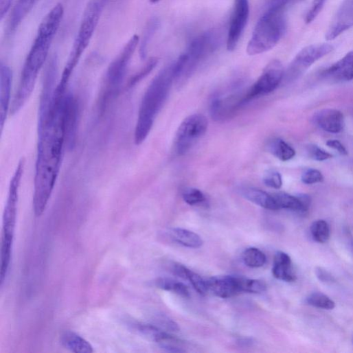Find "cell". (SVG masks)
Listing matches in <instances>:
<instances>
[{"instance_id": "obj_1", "label": "cell", "mask_w": 353, "mask_h": 353, "mask_svg": "<svg viewBox=\"0 0 353 353\" xmlns=\"http://www.w3.org/2000/svg\"><path fill=\"white\" fill-rule=\"evenodd\" d=\"M65 100H53L39 109L34 194V213L38 217L45 212L53 194L67 147Z\"/></svg>"}, {"instance_id": "obj_2", "label": "cell", "mask_w": 353, "mask_h": 353, "mask_svg": "<svg viewBox=\"0 0 353 353\" xmlns=\"http://www.w3.org/2000/svg\"><path fill=\"white\" fill-rule=\"evenodd\" d=\"M58 31L52 25L41 23L36 38L23 68L19 87L11 105L12 115L18 113L32 95Z\"/></svg>"}, {"instance_id": "obj_3", "label": "cell", "mask_w": 353, "mask_h": 353, "mask_svg": "<svg viewBox=\"0 0 353 353\" xmlns=\"http://www.w3.org/2000/svg\"><path fill=\"white\" fill-rule=\"evenodd\" d=\"M174 82L173 64L162 69L153 79L141 100L135 129L134 140L142 144L149 135Z\"/></svg>"}, {"instance_id": "obj_4", "label": "cell", "mask_w": 353, "mask_h": 353, "mask_svg": "<svg viewBox=\"0 0 353 353\" xmlns=\"http://www.w3.org/2000/svg\"><path fill=\"white\" fill-rule=\"evenodd\" d=\"M286 30L284 9L269 8L258 23L248 44L250 56L260 55L274 48Z\"/></svg>"}, {"instance_id": "obj_5", "label": "cell", "mask_w": 353, "mask_h": 353, "mask_svg": "<svg viewBox=\"0 0 353 353\" xmlns=\"http://www.w3.org/2000/svg\"><path fill=\"white\" fill-rule=\"evenodd\" d=\"M106 2L107 0H90L61 79L70 81L75 69L91 43Z\"/></svg>"}, {"instance_id": "obj_6", "label": "cell", "mask_w": 353, "mask_h": 353, "mask_svg": "<svg viewBox=\"0 0 353 353\" xmlns=\"http://www.w3.org/2000/svg\"><path fill=\"white\" fill-rule=\"evenodd\" d=\"M215 36L212 33L195 38L187 51L173 63L174 81L182 87L194 73L201 62L216 46Z\"/></svg>"}, {"instance_id": "obj_7", "label": "cell", "mask_w": 353, "mask_h": 353, "mask_svg": "<svg viewBox=\"0 0 353 353\" xmlns=\"http://www.w3.org/2000/svg\"><path fill=\"white\" fill-rule=\"evenodd\" d=\"M139 42V36H133L109 65L102 86L103 91L100 99V105L102 108H105L109 100L119 89Z\"/></svg>"}, {"instance_id": "obj_8", "label": "cell", "mask_w": 353, "mask_h": 353, "mask_svg": "<svg viewBox=\"0 0 353 353\" xmlns=\"http://www.w3.org/2000/svg\"><path fill=\"white\" fill-rule=\"evenodd\" d=\"M25 161L22 159L11 181L8 198L3 216L2 245L13 247L14 230L17 217L19 190L25 170Z\"/></svg>"}, {"instance_id": "obj_9", "label": "cell", "mask_w": 353, "mask_h": 353, "mask_svg": "<svg viewBox=\"0 0 353 353\" xmlns=\"http://www.w3.org/2000/svg\"><path fill=\"white\" fill-rule=\"evenodd\" d=\"M208 125L207 118L202 114H194L187 117L175 135V153L181 156L186 154L205 135Z\"/></svg>"}, {"instance_id": "obj_10", "label": "cell", "mask_w": 353, "mask_h": 353, "mask_svg": "<svg viewBox=\"0 0 353 353\" xmlns=\"http://www.w3.org/2000/svg\"><path fill=\"white\" fill-rule=\"evenodd\" d=\"M284 74L282 62L277 60L271 61L264 69L258 80L245 93L247 103L274 91L282 82Z\"/></svg>"}, {"instance_id": "obj_11", "label": "cell", "mask_w": 353, "mask_h": 353, "mask_svg": "<svg viewBox=\"0 0 353 353\" xmlns=\"http://www.w3.org/2000/svg\"><path fill=\"white\" fill-rule=\"evenodd\" d=\"M333 47L328 44L312 45L304 48L291 63L286 78L293 80L299 77L317 61L331 53Z\"/></svg>"}, {"instance_id": "obj_12", "label": "cell", "mask_w": 353, "mask_h": 353, "mask_svg": "<svg viewBox=\"0 0 353 353\" xmlns=\"http://www.w3.org/2000/svg\"><path fill=\"white\" fill-rule=\"evenodd\" d=\"M249 18V0H235L234 10L228 33L227 47L234 51L245 30Z\"/></svg>"}, {"instance_id": "obj_13", "label": "cell", "mask_w": 353, "mask_h": 353, "mask_svg": "<svg viewBox=\"0 0 353 353\" xmlns=\"http://www.w3.org/2000/svg\"><path fill=\"white\" fill-rule=\"evenodd\" d=\"M353 27V0H344L326 33L327 41H332Z\"/></svg>"}, {"instance_id": "obj_14", "label": "cell", "mask_w": 353, "mask_h": 353, "mask_svg": "<svg viewBox=\"0 0 353 353\" xmlns=\"http://www.w3.org/2000/svg\"><path fill=\"white\" fill-rule=\"evenodd\" d=\"M13 73L10 67L1 63L0 67V128H3L11 106Z\"/></svg>"}, {"instance_id": "obj_15", "label": "cell", "mask_w": 353, "mask_h": 353, "mask_svg": "<svg viewBox=\"0 0 353 353\" xmlns=\"http://www.w3.org/2000/svg\"><path fill=\"white\" fill-rule=\"evenodd\" d=\"M78 105L74 96L67 93L65 101V122L66 129L67 146H73L78 127Z\"/></svg>"}, {"instance_id": "obj_16", "label": "cell", "mask_w": 353, "mask_h": 353, "mask_svg": "<svg viewBox=\"0 0 353 353\" xmlns=\"http://www.w3.org/2000/svg\"><path fill=\"white\" fill-rule=\"evenodd\" d=\"M322 75L324 78L337 82L353 80V51L326 69Z\"/></svg>"}, {"instance_id": "obj_17", "label": "cell", "mask_w": 353, "mask_h": 353, "mask_svg": "<svg viewBox=\"0 0 353 353\" xmlns=\"http://www.w3.org/2000/svg\"><path fill=\"white\" fill-rule=\"evenodd\" d=\"M209 290L221 298L232 297L241 293L237 277H213L207 281Z\"/></svg>"}, {"instance_id": "obj_18", "label": "cell", "mask_w": 353, "mask_h": 353, "mask_svg": "<svg viewBox=\"0 0 353 353\" xmlns=\"http://www.w3.org/2000/svg\"><path fill=\"white\" fill-rule=\"evenodd\" d=\"M317 125L323 130L331 133H339L344 128V117L341 112L336 109H323L315 117Z\"/></svg>"}, {"instance_id": "obj_19", "label": "cell", "mask_w": 353, "mask_h": 353, "mask_svg": "<svg viewBox=\"0 0 353 353\" xmlns=\"http://www.w3.org/2000/svg\"><path fill=\"white\" fill-rule=\"evenodd\" d=\"M272 273L274 277L286 282H293L296 280L292 260L288 254L282 251L277 252L275 255Z\"/></svg>"}, {"instance_id": "obj_20", "label": "cell", "mask_w": 353, "mask_h": 353, "mask_svg": "<svg viewBox=\"0 0 353 353\" xmlns=\"http://www.w3.org/2000/svg\"><path fill=\"white\" fill-rule=\"evenodd\" d=\"M37 0H18L12 10L8 27V34H14L31 12Z\"/></svg>"}, {"instance_id": "obj_21", "label": "cell", "mask_w": 353, "mask_h": 353, "mask_svg": "<svg viewBox=\"0 0 353 353\" xmlns=\"http://www.w3.org/2000/svg\"><path fill=\"white\" fill-rule=\"evenodd\" d=\"M240 194L246 200L264 209L271 211L279 210L273 195L264 191L252 187H244L240 190Z\"/></svg>"}, {"instance_id": "obj_22", "label": "cell", "mask_w": 353, "mask_h": 353, "mask_svg": "<svg viewBox=\"0 0 353 353\" xmlns=\"http://www.w3.org/2000/svg\"><path fill=\"white\" fill-rule=\"evenodd\" d=\"M61 342L67 349L76 353H91L93 352L90 343L74 332H65L61 336Z\"/></svg>"}, {"instance_id": "obj_23", "label": "cell", "mask_w": 353, "mask_h": 353, "mask_svg": "<svg viewBox=\"0 0 353 353\" xmlns=\"http://www.w3.org/2000/svg\"><path fill=\"white\" fill-rule=\"evenodd\" d=\"M170 238L184 247L198 249L203 246V240L196 233L183 229H172L169 231Z\"/></svg>"}, {"instance_id": "obj_24", "label": "cell", "mask_w": 353, "mask_h": 353, "mask_svg": "<svg viewBox=\"0 0 353 353\" xmlns=\"http://www.w3.org/2000/svg\"><path fill=\"white\" fill-rule=\"evenodd\" d=\"M279 209H287L297 212H306V209L299 196H293L286 193L273 195Z\"/></svg>"}, {"instance_id": "obj_25", "label": "cell", "mask_w": 353, "mask_h": 353, "mask_svg": "<svg viewBox=\"0 0 353 353\" xmlns=\"http://www.w3.org/2000/svg\"><path fill=\"white\" fill-rule=\"evenodd\" d=\"M269 149L275 157L283 161H288L295 155V150L285 141L278 138L270 142Z\"/></svg>"}, {"instance_id": "obj_26", "label": "cell", "mask_w": 353, "mask_h": 353, "mask_svg": "<svg viewBox=\"0 0 353 353\" xmlns=\"http://www.w3.org/2000/svg\"><path fill=\"white\" fill-rule=\"evenodd\" d=\"M155 285L160 289L172 292L184 297H190V293L187 286L182 282L170 278H159Z\"/></svg>"}, {"instance_id": "obj_27", "label": "cell", "mask_w": 353, "mask_h": 353, "mask_svg": "<svg viewBox=\"0 0 353 353\" xmlns=\"http://www.w3.org/2000/svg\"><path fill=\"white\" fill-rule=\"evenodd\" d=\"M244 263L251 268L262 267L266 262L265 254L257 248H249L242 254Z\"/></svg>"}, {"instance_id": "obj_28", "label": "cell", "mask_w": 353, "mask_h": 353, "mask_svg": "<svg viewBox=\"0 0 353 353\" xmlns=\"http://www.w3.org/2000/svg\"><path fill=\"white\" fill-rule=\"evenodd\" d=\"M310 234L315 242L326 243L330 236L329 225L324 220L315 221L310 227Z\"/></svg>"}, {"instance_id": "obj_29", "label": "cell", "mask_w": 353, "mask_h": 353, "mask_svg": "<svg viewBox=\"0 0 353 353\" xmlns=\"http://www.w3.org/2000/svg\"><path fill=\"white\" fill-rule=\"evenodd\" d=\"M241 293H262L266 290L264 282L258 280H250L237 277Z\"/></svg>"}, {"instance_id": "obj_30", "label": "cell", "mask_w": 353, "mask_h": 353, "mask_svg": "<svg viewBox=\"0 0 353 353\" xmlns=\"http://www.w3.org/2000/svg\"><path fill=\"white\" fill-rule=\"evenodd\" d=\"M306 303L315 308L332 310L335 307L334 302L321 293H313L306 298Z\"/></svg>"}, {"instance_id": "obj_31", "label": "cell", "mask_w": 353, "mask_h": 353, "mask_svg": "<svg viewBox=\"0 0 353 353\" xmlns=\"http://www.w3.org/2000/svg\"><path fill=\"white\" fill-rule=\"evenodd\" d=\"M183 198L184 201L191 206L203 205L207 201L205 194L201 190L194 188L184 190Z\"/></svg>"}, {"instance_id": "obj_32", "label": "cell", "mask_w": 353, "mask_h": 353, "mask_svg": "<svg viewBox=\"0 0 353 353\" xmlns=\"http://www.w3.org/2000/svg\"><path fill=\"white\" fill-rule=\"evenodd\" d=\"M185 280H188L193 287L202 295H206L209 291L207 281L201 275L187 269Z\"/></svg>"}, {"instance_id": "obj_33", "label": "cell", "mask_w": 353, "mask_h": 353, "mask_svg": "<svg viewBox=\"0 0 353 353\" xmlns=\"http://www.w3.org/2000/svg\"><path fill=\"white\" fill-rule=\"evenodd\" d=\"M263 182L270 188L280 190L282 186V175L276 170H268L264 175Z\"/></svg>"}, {"instance_id": "obj_34", "label": "cell", "mask_w": 353, "mask_h": 353, "mask_svg": "<svg viewBox=\"0 0 353 353\" xmlns=\"http://www.w3.org/2000/svg\"><path fill=\"white\" fill-rule=\"evenodd\" d=\"M158 27V22L157 21H152L148 24L145 34L143 38V41L140 45L139 48V54L140 56L142 59H144L146 56V49L147 46L150 42V40L151 39L152 35L155 32L157 28Z\"/></svg>"}, {"instance_id": "obj_35", "label": "cell", "mask_w": 353, "mask_h": 353, "mask_svg": "<svg viewBox=\"0 0 353 353\" xmlns=\"http://www.w3.org/2000/svg\"><path fill=\"white\" fill-rule=\"evenodd\" d=\"M158 60L156 58L149 59L146 65L130 80V86L136 84L147 76L156 67Z\"/></svg>"}, {"instance_id": "obj_36", "label": "cell", "mask_w": 353, "mask_h": 353, "mask_svg": "<svg viewBox=\"0 0 353 353\" xmlns=\"http://www.w3.org/2000/svg\"><path fill=\"white\" fill-rule=\"evenodd\" d=\"M323 181V176L321 172L317 169H308L301 175V181L305 185H314L321 183Z\"/></svg>"}, {"instance_id": "obj_37", "label": "cell", "mask_w": 353, "mask_h": 353, "mask_svg": "<svg viewBox=\"0 0 353 353\" xmlns=\"http://www.w3.org/2000/svg\"><path fill=\"white\" fill-rule=\"evenodd\" d=\"M326 2V0H313L305 18L306 24L311 23L318 16L323 8Z\"/></svg>"}, {"instance_id": "obj_38", "label": "cell", "mask_w": 353, "mask_h": 353, "mask_svg": "<svg viewBox=\"0 0 353 353\" xmlns=\"http://www.w3.org/2000/svg\"><path fill=\"white\" fill-rule=\"evenodd\" d=\"M307 152L310 158L319 161L328 159L332 157L331 154L315 144L308 145L307 146Z\"/></svg>"}, {"instance_id": "obj_39", "label": "cell", "mask_w": 353, "mask_h": 353, "mask_svg": "<svg viewBox=\"0 0 353 353\" xmlns=\"http://www.w3.org/2000/svg\"><path fill=\"white\" fill-rule=\"evenodd\" d=\"M159 324L170 332H178L180 328L174 321L166 316H161L158 319Z\"/></svg>"}, {"instance_id": "obj_40", "label": "cell", "mask_w": 353, "mask_h": 353, "mask_svg": "<svg viewBox=\"0 0 353 353\" xmlns=\"http://www.w3.org/2000/svg\"><path fill=\"white\" fill-rule=\"evenodd\" d=\"M326 145L338 151L342 155H347L348 151L345 146L337 139H330L326 142Z\"/></svg>"}, {"instance_id": "obj_41", "label": "cell", "mask_w": 353, "mask_h": 353, "mask_svg": "<svg viewBox=\"0 0 353 353\" xmlns=\"http://www.w3.org/2000/svg\"><path fill=\"white\" fill-rule=\"evenodd\" d=\"M14 0H0V18L4 19L8 14Z\"/></svg>"}, {"instance_id": "obj_42", "label": "cell", "mask_w": 353, "mask_h": 353, "mask_svg": "<svg viewBox=\"0 0 353 353\" xmlns=\"http://www.w3.org/2000/svg\"><path fill=\"white\" fill-rule=\"evenodd\" d=\"M316 275L318 279L323 282H331L332 281L331 275L321 268L316 270Z\"/></svg>"}, {"instance_id": "obj_43", "label": "cell", "mask_w": 353, "mask_h": 353, "mask_svg": "<svg viewBox=\"0 0 353 353\" xmlns=\"http://www.w3.org/2000/svg\"><path fill=\"white\" fill-rule=\"evenodd\" d=\"M238 343H240V344H242L243 345H246V346H248V345H251L253 344V341L252 339H250V338H244V339H241L238 341Z\"/></svg>"}, {"instance_id": "obj_44", "label": "cell", "mask_w": 353, "mask_h": 353, "mask_svg": "<svg viewBox=\"0 0 353 353\" xmlns=\"http://www.w3.org/2000/svg\"><path fill=\"white\" fill-rule=\"evenodd\" d=\"M151 4H156L161 1V0H149Z\"/></svg>"}, {"instance_id": "obj_45", "label": "cell", "mask_w": 353, "mask_h": 353, "mask_svg": "<svg viewBox=\"0 0 353 353\" xmlns=\"http://www.w3.org/2000/svg\"><path fill=\"white\" fill-rule=\"evenodd\" d=\"M352 247H353V242H352Z\"/></svg>"}]
</instances>
